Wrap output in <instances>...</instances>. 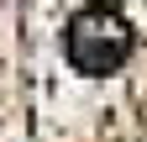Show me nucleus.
Segmentation results:
<instances>
[{
    "mask_svg": "<svg viewBox=\"0 0 147 142\" xmlns=\"http://www.w3.org/2000/svg\"><path fill=\"white\" fill-rule=\"evenodd\" d=\"M21 68L42 142H137L147 0H21Z\"/></svg>",
    "mask_w": 147,
    "mask_h": 142,
    "instance_id": "f257e3e1",
    "label": "nucleus"
}]
</instances>
